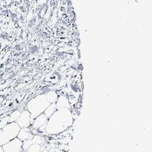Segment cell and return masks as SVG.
Listing matches in <instances>:
<instances>
[{
  "mask_svg": "<svg viewBox=\"0 0 152 152\" xmlns=\"http://www.w3.org/2000/svg\"><path fill=\"white\" fill-rule=\"evenodd\" d=\"M72 116L70 109H58L50 116L46 125L45 132L49 134H57L69 128L72 124Z\"/></svg>",
  "mask_w": 152,
  "mask_h": 152,
  "instance_id": "1",
  "label": "cell"
},
{
  "mask_svg": "<svg viewBox=\"0 0 152 152\" xmlns=\"http://www.w3.org/2000/svg\"><path fill=\"white\" fill-rule=\"evenodd\" d=\"M50 104L46 99V94H42L31 100L28 104V110L31 114V125L34 119L43 113Z\"/></svg>",
  "mask_w": 152,
  "mask_h": 152,
  "instance_id": "2",
  "label": "cell"
},
{
  "mask_svg": "<svg viewBox=\"0 0 152 152\" xmlns=\"http://www.w3.org/2000/svg\"><path fill=\"white\" fill-rule=\"evenodd\" d=\"M20 127L15 122H10L1 129H0V135L2 136L0 145H4L12 139L17 137Z\"/></svg>",
  "mask_w": 152,
  "mask_h": 152,
  "instance_id": "3",
  "label": "cell"
},
{
  "mask_svg": "<svg viewBox=\"0 0 152 152\" xmlns=\"http://www.w3.org/2000/svg\"><path fill=\"white\" fill-rule=\"evenodd\" d=\"M3 148L4 152H20L23 150V142L15 137L3 145Z\"/></svg>",
  "mask_w": 152,
  "mask_h": 152,
  "instance_id": "4",
  "label": "cell"
},
{
  "mask_svg": "<svg viewBox=\"0 0 152 152\" xmlns=\"http://www.w3.org/2000/svg\"><path fill=\"white\" fill-rule=\"evenodd\" d=\"M15 122L21 128H28L31 125V114L28 110H24Z\"/></svg>",
  "mask_w": 152,
  "mask_h": 152,
  "instance_id": "5",
  "label": "cell"
},
{
  "mask_svg": "<svg viewBox=\"0 0 152 152\" xmlns=\"http://www.w3.org/2000/svg\"><path fill=\"white\" fill-rule=\"evenodd\" d=\"M34 136L31 133V129L28 127L20 129L17 137H18L22 142H23L24 141L29 140V139H32Z\"/></svg>",
  "mask_w": 152,
  "mask_h": 152,
  "instance_id": "6",
  "label": "cell"
},
{
  "mask_svg": "<svg viewBox=\"0 0 152 152\" xmlns=\"http://www.w3.org/2000/svg\"><path fill=\"white\" fill-rule=\"evenodd\" d=\"M48 119L46 118L45 115L44 113L41 114L40 115L38 116L34 121L33 124H32V128L35 130L39 129L42 126L45 125L48 122Z\"/></svg>",
  "mask_w": 152,
  "mask_h": 152,
  "instance_id": "7",
  "label": "cell"
},
{
  "mask_svg": "<svg viewBox=\"0 0 152 152\" xmlns=\"http://www.w3.org/2000/svg\"><path fill=\"white\" fill-rule=\"evenodd\" d=\"M42 142V139L39 136H34L32 139L24 141L23 142V149L24 151H26L27 149L34 144H40Z\"/></svg>",
  "mask_w": 152,
  "mask_h": 152,
  "instance_id": "8",
  "label": "cell"
},
{
  "mask_svg": "<svg viewBox=\"0 0 152 152\" xmlns=\"http://www.w3.org/2000/svg\"><path fill=\"white\" fill-rule=\"evenodd\" d=\"M56 105L57 110L61 108H66L68 109H70L71 108L68 99L64 96H60L58 97L57 102H56Z\"/></svg>",
  "mask_w": 152,
  "mask_h": 152,
  "instance_id": "9",
  "label": "cell"
},
{
  "mask_svg": "<svg viewBox=\"0 0 152 152\" xmlns=\"http://www.w3.org/2000/svg\"><path fill=\"white\" fill-rule=\"evenodd\" d=\"M57 110V108H56V103L54 104H50L47 108L44 111V114L45 115V116H46V118L48 119H49L50 116H51L53 114L56 112V111Z\"/></svg>",
  "mask_w": 152,
  "mask_h": 152,
  "instance_id": "10",
  "label": "cell"
},
{
  "mask_svg": "<svg viewBox=\"0 0 152 152\" xmlns=\"http://www.w3.org/2000/svg\"><path fill=\"white\" fill-rule=\"evenodd\" d=\"M46 99L50 104H54L57 102L58 99V94L56 91H49L47 94H46Z\"/></svg>",
  "mask_w": 152,
  "mask_h": 152,
  "instance_id": "11",
  "label": "cell"
},
{
  "mask_svg": "<svg viewBox=\"0 0 152 152\" xmlns=\"http://www.w3.org/2000/svg\"><path fill=\"white\" fill-rule=\"evenodd\" d=\"M41 145L39 144H34L31 145L26 151V152H41Z\"/></svg>",
  "mask_w": 152,
  "mask_h": 152,
  "instance_id": "12",
  "label": "cell"
},
{
  "mask_svg": "<svg viewBox=\"0 0 152 152\" xmlns=\"http://www.w3.org/2000/svg\"><path fill=\"white\" fill-rule=\"evenodd\" d=\"M21 115V112L17 110L15 111L14 112H13L12 113V115L9 116V122H15L18 118L20 117Z\"/></svg>",
  "mask_w": 152,
  "mask_h": 152,
  "instance_id": "13",
  "label": "cell"
},
{
  "mask_svg": "<svg viewBox=\"0 0 152 152\" xmlns=\"http://www.w3.org/2000/svg\"><path fill=\"white\" fill-rule=\"evenodd\" d=\"M9 116H7L2 119L1 122H0V129H3L4 126H6L7 124V123L9 122Z\"/></svg>",
  "mask_w": 152,
  "mask_h": 152,
  "instance_id": "14",
  "label": "cell"
}]
</instances>
